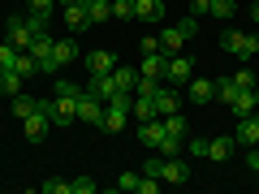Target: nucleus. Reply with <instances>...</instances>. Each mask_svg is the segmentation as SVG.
Masks as SVG:
<instances>
[{
  "label": "nucleus",
  "mask_w": 259,
  "mask_h": 194,
  "mask_svg": "<svg viewBox=\"0 0 259 194\" xmlns=\"http://www.w3.org/2000/svg\"><path fill=\"white\" fill-rule=\"evenodd\" d=\"M35 108H39L35 95H13V117H30Z\"/></svg>",
  "instance_id": "obj_28"
},
{
  "label": "nucleus",
  "mask_w": 259,
  "mask_h": 194,
  "mask_svg": "<svg viewBox=\"0 0 259 194\" xmlns=\"http://www.w3.org/2000/svg\"><path fill=\"white\" fill-rule=\"evenodd\" d=\"M87 5V18H91V26H100V22L112 18V0H82Z\"/></svg>",
  "instance_id": "obj_21"
},
{
  "label": "nucleus",
  "mask_w": 259,
  "mask_h": 194,
  "mask_svg": "<svg viewBox=\"0 0 259 194\" xmlns=\"http://www.w3.org/2000/svg\"><path fill=\"white\" fill-rule=\"evenodd\" d=\"M182 47H186L182 26H164V35H160V52H164V56H177Z\"/></svg>",
  "instance_id": "obj_16"
},
{
  "label": "nucleus",
  "mask_w": 259,
  "mask_h": 194,
  "mask_svg": "<svg viewBox=\"0 0 259 194\" xmlns=\"http://www.w3.org/2000/svg\"><path fill=\"white\" fill-rule=\"evenodd\" d=\"M190 13H194V18H203V13H212V0H190Z\"/></svg>",
  "instance_id": "obj_43"
},
{
  "label": "nucleus",
  "mask_w": 259,
  "mask_h": 194,
  "mask_svg": "<svg viewBox=\"0 0 259 194\" xmlns=\"http://www.w3.org/2000/svg\"><path fill=\"white\" fill-rule=\"evenodd\" d=\"M22 125H26V142H44V138H48V129H52V117H48L44 100H39V108L30 112V117H22Z\"/></svg>",
  "instance_id": "obj_4"
},
{
  "label": "nucleus",
  "mask_w": 259,
  "mask_h": 194,
  "mask_svg": "<svg viewBox=\"0 0 259 194\" xmlns=\"http://www.w3.org/2000/svg\"><path fill=\"white\" fill-rule=\"evenodd\" d=\"M61 18H65V26L74 30V35L91 26V18H87V5H65V9H61Z\"/></svg>",
  "instance_id": "obj_15"
},
{
  "label": "nucleus",
  "mask_w": 259,
  "mask_h": 194,
  "mask_svg": "<svg viewBox=\"0 0 259 194\" xmlns=\"http://www.w3.org/2000/svg\"><path fill=\"white\" fill-rule=\"evenodd\" d=\"M233 156V138H207V160H229Z\"/></svg>",
  "instance_id": "obj_26"
},
{
  "label": "nucleus",
  "mask_w": 259,
  "mask_h": 194,
  "mask_svg": "<svg viewBox=\"0 0 259 194\" xmlns=\"http://www.w3.org/2000/svg\"><path fill=\"white\" fill-rule=\"evenodd\" d=\"M255 125H259V112H255Z\"/></svg>",
  "instance_id": "obj_48"
},
{
  "label": "nucleus",
  "mask_w": 259,
  "mask_h": 194,
  "mask_svg": "<svg viewBox=\"0 0 259 194\" xmlns=\"http://www.w3.org/2000/svg\"><path fill=\"white\" fill-rule=\"evenodd\" d=\"M250 22H255V26H259V5H250Z\"/></svg>",
  "instance_id": "obj_45"
},
{
  "label": "nucleus",
  "mask_w": 259,
  "mask_h": 194,
  "mask_svg": "<svg viewBox=\"0 0 259 194\" xmlns=\"http://www.w3.org/2000/svg\"><path fill=\"white\" fill-rule=\"evenodd\" d=\"M82 61H87V74H112V69H117V56H112V52H104V47L87 52Z\"/></svg>",
  "instance_id": "obj_9"
},
{
  "label": "nucleus",
  "mask_w": 259,
  "mask_h": 194,
  "mask_svg": "<svg viewBox=\"0 0 259 194\" xmlns=\"http://www.w3.org/2000/svg\"><path fill=\"white\" fill-rule=\"evenodd\" d=\"M246 164H250V168H255V173H259V147H255V151H250V156H246Z\"/></svg>",
  "instance_id": "obj_44"
},
{
  "label": "nucleus",
  "mask_w": 259,
  "mask_h": 194,
  "mask_svg": "<svg viewBox=\"0 0 259 194\" xmlns=\"http://www.w3.org/2000/svg\"><path fill=\"white\" fill-rule=\"evenodd\" d=\"M212 18L229 22V18H233V0H212Z\"/></svg>",
  "instance_id": "obj_34"
},
{
  "label": "nucleus",
  "mask_w": 259,
  "mask_h": 194,
  "mask_svg": "<svg viewBox=\"0 0 259 194\" xmlns=\"http://www.w3.org/2000/svg\"><path fill=\"white\" fill-rule=\"evenodd\" d=\"M160 121H164V134H168V138H182V142H186L190 125H186V117H182V112H168V117H160Z\"/></svg>",
  "instance_id": "obj_23"
},
{
  "label": "nucleus",
  "mask_w": 259,
  "mask_h": 194,
  "mask_svg": "<svg viewBox=\"0 0 259 194\" xmlns=\"http://www.w3.org/2000/svg\"><path fill=\"white\" fill-rule=\"evenodd\" d=\"M130 91H117L112 95L108 104H104V121H100V129L104 134H121V129H125V121H130Z\"/></svg>",
  "instance_id": "obj_2"
},
{
  "label": "nucleus",
  "mask_w": 259,
  "mask_h": 194,
  "mask_svg": "<svg viewBox=\"0 0 259 194\" xmlns=\"http://www.w3.org/2000/svg\"><path fill=\"white\" fill-rule=\"evenodd\" d=\"M242 86L233 82V78H216V100H225V104H233V95H238Z\"/></svg>",
  "instance_id": "obj_29"
},
{
  "label": "nucleus",
  "mask_w": 259,
  "mask_h": 194,
  "mask_svg": "<svg viewBox=\"0 0 259 194\" xmlns=\"http://www.w3.org/2000/svg\"><path fill=\"white\" fill-rule=\"evenodd\" d=\"M78 56H82V52H78V39H56V43H52V61L61 65V69H65V65H74Z\"/></svg>",
  "instance_id": "obj_14"
},
{
  "label": "nucleus",
  "mask_w": 259,
  "mask_h": 194,
  "mask_svg": "<svg viewBox=\"0 0 259 194\" xmlns=\"http://www.w3.org/2000/svg\"><path fill=\"white\" fill-rule=\"evenodd\" d=\"M13 69H18L22 78H30V74H39V61L30 52H18V56H13Z\"/></svg>",
  "instance_id": "obj_27"
},
{
  "label": "nucleus",
  "mask_w": 259,
  "mask_h": 194,
  "mask_svg": "<svg viewBox=\"0 0 259 194\" xmlns=\"http://www.w3.org/2000/svg\"><path fill=\"white\" fill-rule=\"evenodd\" d=\"M139 52H143V56H147V52H160V39H156V35H143V39H139Z\"/></svg>",
  "instance_id": "obj_42"
},
{
  "label": "nucleus",
  "mask_w": 259,
  "mask_h": 194,
  "mask_svg": "<svg viewBox=\"0 0 259 194\" xmlns=\"http://www.w3.org/2000/svg\"><path fill=\"white\" fill-rule=\"evenodd\" d=\"M13 56H18V47L5 39V43H0V69H13Z\"/></svg>",
  "instance_id": "obj_36"
},
{
  "label": "nucleus",
  "mask_w": 259,
  "mask_h": 194,
  "mask_svg": "<svg viewBox=\"0 0 259 194\" xmlns=\"http://www.w3.org/2000/svg\"><path fill=\"white\" fill-rule=\"evenodd\" d=\"M52 5H56V0H30V18L48 22V18H52Z\"/></svg>",
  "instance_id": "obj_32"
},
{
  "label": "nucleus",
  "mask_w": 259,
  "mask_h": 194,
  "mask_svg": "<svg viewBox=\"0 0 259 194\" xmlns=\"http://www.w3.org/2000/svg\"><path fill=\"white\" fill-rule=\"evenodd\" d=\"M186 156H190V160H207V138H190V134H186Z\"/></svg>",
  "instance_id": "obj_30"
},
{
  "label": "nucleus",
  "mask_w": 259,
  "mask_h": 194,
  "mask_svg": "<svg viewBox=\"0 0 259 194\" xmlns=\"http://www.w3.org/2000/svg\"><path fill=\"white\" fill-rule=\"evenodd\" d=\"M0 95H22V74L18 69H0Z\"/></svg>",
  "instance_id": "obj_25"
},
{
  "label": "nucleus",
  "mask_w": 259,
  "mask_h": 194,
  "mask_svg": "<svg viewBox=\"0 0 259 194\" xmlns=\"http://www.w3.org/2000/svg\"><path fill=\"white\" fill-rule=\"evenodd\" d=\"M82 91H87V95H95V100H104V104H108L112 95H117V86H112V74H91V82H87Z\"/></svg>",
  "instance_id": "obj_12"
},
{
  "label": "nucleus",
  "mask_w": 259,
  "mask_h": 194,
  "mask_svg": "<svg viewBox=\"0 0 259 194\" xmlns=\"http://www.w3.org/2000/svg\"><path fill=\"white\" fill-rule=\"evenodd\" d=\"M112 86H117V91H130V95H134V86H139V69H130V65H117V69H112Z\"/></svg>",
  "instance_id": "obj_20"
},
{
  "label": "nucleus",
  "mask_w": 259,
  "mask_h": 194,
  "mask_svg": "<svg viewBox=\"0 0 259 194\" xmlns=\"http://www.w3.org/2000/svg\"><path fill=\"white\" fill-rule=\"evenodd\" d=\"M233 82H238L242 91H250V86H259V78L250 74V69H238V74H233Z\"/></svg>",
  "instance_id": "obj_39"
},
{
  "label": "nucleus",
  "mask_w": 259,
  "mask_h": 194,
  "mask_svg": "<svg viewBox=\"0 0 259 194\" xmlns=\"http://www.w3.org/2000/svg\"><path fill=\"white\" fill-rule=\"evenodd\" d=\"M164 65H168L164 52H147V56H143V65H139V74L143 78H164Z\"/></svg>",
  "instance_id": "obj_17"
},
{
  "label": "nucleus",
  "mask_w": 259,
  "mask_h": 194,
  "mask_svg": "<svg viewBox=\"0 0 259 194\" xmlns=\"http://www.w3.org/2000/svg\"><path fill=\"white\" fill-rule=\"evenodd\" d=\"M182 147H186L182 138H168V134H164V142H160V156H182Z\"/></svg>",
  "instance_id": "obj_37"
},
{
  "label": "nucleus",
  "mask_w": 259,
  "mask_h": 194,
  "mask_svg": "<svg viewBox=\"0 0 259 194\" xmlns=\"http://www.w3.org/2000/svg\"><path fill=\"white\" fill-rule=\"evenodd\" d=\"M134 185H139V173H121L117 177V190L121 194H134Z\"/></svg>",
  "instance_id": "obj_38"
},
{
  "label": "nucleus",
  "mask_w": 259,
  "mask_h": 194,
  "mask_svg": "<svg viewBox=\"0 0 259 194\" xmlns=\"http://www.w3.org/2000/svg\"><path fill=\"white\" fill-rule=\"evenodd\" d=\"M134 18L160 22V18H164V0H134Z\"/></svg>",
  "instance_id": "obj_19"
},
{
  "label": "nucleus",
  "mask_w": 259,
  "mask_h": 194,
  "mask_svg": "<svg viewBox=\"0 0 259 194\" xmlns=\"http://www.w3.org/2000/svg\"><path fill=\"white\" fill-rule=\"evenodd\" d=\"M112 18L130 22V18H134V0H112Z\"/></svg>",
  "instance_id": "obj_33"
},
{
  "label": "nucleus",
  "mask_w": 259,
  "mask_h": 194,
  "mask_svg": "<svg viewBox=\"0 0 259 194\" xmlns=\"http://www.w3.org/2000/svg\"><path fill=\"white\" fill-rule=\"evenodd\" d=\"M44 108H48V117H52V125H74L78 121V112H74V100H61V95H56V100H44Z\"/></svg>",
  "instance_id": "obj_7"
},
{
  "label": "nucleus",
  "mask_w": 259,
  "mask_h": 194,
  "mask_svg": "<svg viewBox=\"0 0 259 194\" xmlns=\"http://www.w3.org/2000/svg\"><path fill=\"white\" fill-rule=\"evenodd\" d=\"M52 82H56V95H61V100H78V95H82V86H74V82H65L61 74H56Z\"/></svg>",
  "instance_id": "obj_31"
},
{
  "label": "nucleus",
  "mask_w": 259,
  "mask_h": 194,
  "mask_svg": "<svg viewBox=\"0 0 259 194\" xmlns=\"http://www.w3.org/2000/svg\"><path fill=\"white\" fill-rule=\"evenodd\" d=\"M186 91H190L194 104H212V100H216V78H190Z\"/></svg>",
  "instance_id": "obj_10"
},
{
  "label": "nucleus",
  "mask_w": 259,
  "mask_h": 194,
  "mask_svg": "<svg viewBox=\"0 0 259 194\" xmlns=\"http://www.w3.org/2000/svg\"><path fill=\"white\" fill-rule=\"evenodd\" d=\"M190 78H194V61H190V56H182V52L168 56V65H164V82H168V86H182V82H190Z\"/></svg>",
  "instance_id": "obj_5"
},
{
  "label": "nucleus",
  "mask_w": 259,
  "mask_h": 194,
  "mask_svg": "<svg viewBox=\"0 0 259 194\" xmlns=\"http://www.w3.org/2000/svg\"><path fill=\"white\" fill-rule=\"evenodd\" d=\"M238 147H259V125H255V112L250 117H238V134H233Z\"/></svg>",
  "instance_id": "obj_11"
},
{
  "label": "nucleus",
  "mask_w": 259,
  "mask_h": 194,
  "mask_svg": "<svg viewBox=\"0 0 259 194\" xmlns=\"http://www.w3.org/2000/svg\"><path fill=\"white\" fill-rule=\"evenodd\" d=\"M177 26H182V35H186V39H194V35H199V18H194V13H190V18H182Z\"/></svg>",
  "instance_id": "obj_41"
},
{
  "label": "nucleus",
  "mask_w": 259,
  "mask_h": 194,
  "mask_svg": "<svg viewBox=\"0 0 259 194\" xmlns=\"http://www.w3.org/2000/svg\"><path fill=\"white\" fill-rule=\"evenodd\" d=\"M130 112H134L139 121H156V117H160V112H156V100H151V95H134Z\"/></svg>",
  "instance_id": "obj_22"
},
{
  "label": "nucleus",
  "mask_w": 259,
  "mask_h": 194,
  "mask_svg": "<svg viewBox=\"0 0 259 194\" xmlns=\"http://www.w3.org/2000/svg\"><path fill=\"white\" fill-rule=\"evenodd\" d=\"M255 100H259V86H255Z\"/></svg>",
  "instance_id": "obj_47"
},
{
  "label": "nucleus",
  "mask_w": 259,
  "mask_h": 194,
  "mask_svg": "<svg viewBox=\"0 0 259 194\" xmlns=\"http://www.w3.org/2000/svg\"><path fill=\"white\" fill-rule=\"evenodd\" d=\"M69 194H95V181L91 177H74L69 181Z\"/></svg>",
  "instance_id": "obj_35"
},
{
  "label": "nucleus",
  "mask_w": 259,
  "mask_h": 194,
  "mask_svg": "<svg viewBox=\"0 0 259 194\" xmlns=\"http://www.w3.org/2000/svg\"><path fill=\"white\" fill-rule=\"evenodd\" d=\"M221 47H225V52H229V56H238V61H250V56H255L259 52V30H225V35H221Z\"/></svg>",
  "instance_id": "obj_3"
},
{
  "label": "nucleus",
  "mask_w": 259,
  "mask_h": 194,
  "mask_svg": "<svg viewBox=\"0 0 259 194\" xmlns=\"http://www.w3.org/2000/svg\"><path fill=\"white\" fill-rule=\"evenodd\" d=\"M48 22H39V18H30V13H13L9 22H5V39H9L18 52H26L30 43H35V35L44 30Z\"/></svg>",
  "instance_id": "obj_1"
},
{
  "label": "nucleus",
  "mask_w": 259,
  "mask_h": 194,
  "mask_svg": "<svg viewBox=\"0 0 259 194\" xmlns=\"http://www.w3.org/2000/svg\"><path fill=\"white\" fill-rule=\"evenodd\" d=\"M233 117H250V112H259V100H255V86H250V91H238L233 95Z\"/></svg>",
  "instance_id": "obj_18"
},
{
  "label": "nucleus",
  "mask_w": 259,
  "mask_h": 194,
  "mask_svg": "<svg viewBox=\"0 0 259 194\" xmlns=\"http://www.w3.org/2000/svg\"><path fill=\"white\" fill-rule=\"evenodd\" d=\"M52 43H56V39L48 35V30H39V35H35V43H30L26 52L35 56V61H52Z\"/></svg>",
  "instance_id": "obj_24"
},
{
  "label": "nucleus",
  "mask_w": 259,
  "mask_h": 194,
  "mask_svg": "<svg viewBox=\"0 0 259 194\" xmlns=\"http://www.w3.org/2000/svg\"><path fill=\"white\" fill-rule=\"evenodd\" d=\"M74 112H78V121H87V125H95L100 129V121H104V100H95V95H78L74 100Z\"/></svg>",
  "instance_id": "obj_6"
},
{
  "label": "nucleus",
  "mask_w": 259,
  "mask_h": 194,
  "mask_svg": "<svg viewBox=\"0 0 259 194\" xmlns=\"http://www.w3.org/2000/svg\"><path fill=\"white\" fill-rule=\"evenodd\" d=\"M39 190H44V194H69V181H61V177H52V181H44Z\"/></svg>",
  "instance_id": "obj_40"
},
{
  "label": "nucleus",
  "mask_w": 259,
  "mask_h": 194,
  "mask_svg": "<svg viewBox=\"0 0 259 194\" xmlns=\"http://www.w3.org/2000/svg\"><path fill=\"white\" fill-rule=\"evenodd\" d=\"M56 5H61V9H65V5H82V0H56Z\"/></svg>",
  "instance_id": "obj_46"
},
{
  "label": "nucleus",
  "mask_w": 259,
  "mask_h": 194,
  "mask_svg": "<svg viewBox=\"0 0 259 194\" xmlns=\"http://www.w3.org/2000/svg\"><path fill=\"white\" fill-rule=\"evenodd\" d=\"M139 142L143 147H160V142H164V121H139Z\"/></svg>",
  "instance_id": "obj_13"
},
{
  "label": "nucleus",
  "mask_w": 259,
  "mask_h": 194,
  "mask_svg": "<svg viewBox=\"0 0 259 194\" xmlns=\"http://www.w3.org/2000/svg\"><path fill=\"white\" fill-rule=\"evenodd\" d=\"M151 100H156V112H160V117H168V112H182V100H177V91H173L168 82H160Z\"/></svg>",
  "instance_id": "obj_8"
}]
</instances>
